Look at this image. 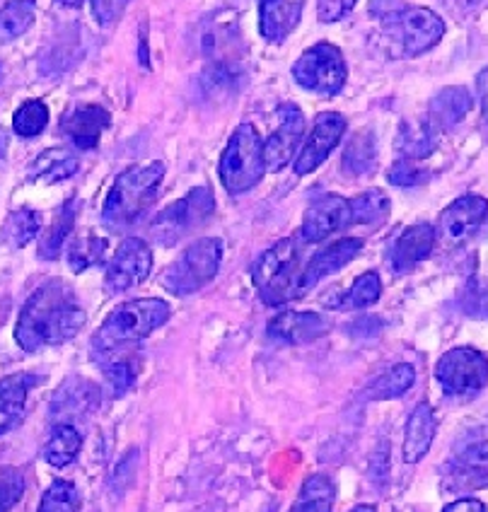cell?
I'll return each mask as SVG.
<instances>
[{
  "mask_svg": "<svg viewBox=\"0 0 488 512\" xmlns=\"http://www.w3.org/2000/svg\"><path fill=\"white\" fill-rule=\"evenodd\" d=\"M87 312L75 290L61 278L39 285L22 307L15 327V341L22 351L34 353L61 346L85 327Z\"/></svg>",
  "mask_w": 488,
  "mask_h": 512,
  "instance_id": "1",
  "label": "cell"
},
{
  "mask_svg": "<svg viewBox=\"0 0 488 512\" xmlns=\"http://www.w3.org/2000/svg\"><path fill=\"white\" fill-rule=\"evenodd\" d=\"M382 295V281L380 276H377L375 271H365L363 276H358L356 281H353L351 290L344 295V298H339L336 302V310H363V307H370L375 305L377 300H380Z\"/></svg>",
  "mask_w": 488,
  "mask_h": 512,
  "instance_id": "37",
  "label": "cell"
},
{
  "mask_svg": "<svg viewBox=\"0 0 488 512\" xmlns=\"http://www.w3.org/2000/svg\"><path fill=\"white\" fill-rule=\"evenodd\" d=\"M5 148H8V136H5V131H3V128H0V160H3Z\"/></svg>",
  "mask_w": 488,
  "mask_h": 512,
  "instance_id": "46",
  "label": "cell"
},
{
  "mask_svg": "<svg viewBox=\"0 0 488 512\" xmlns=\"http://www.w3.org/2000/svg\"><path fill=\"white\" fill-rule=\"evenodd\" d=\"M346 61L344 54L334 44H315L302 54L293 66V78L302 90L315 95L334 97L346 85Z\"/></svg>",
  "mask_w": 488,
  "mask_h": 512,
  "instance_id": "8",
  "label": "cell"
},
{
  "mask_svg": "<svg viewBox=\"0 0 488 512\" xmlns=\"http://www.w3.org/2000/svg\"><path fill=\"white\" fill-rule=\"evenodd\" d=\"M445 491H476L488 486V442L460 452L445 471Z\"/></svg>",
  "mask_w": 488,
  "mask_h": 512,
  "instance_id": "19",
  "label": "cell"
},
{
  "mask_svg": "<svg viewBox=\"0 0 488 512\" xmlns=\"http://www.w3.org/2000/svg\"><path fill=\"white\" fill-rule=\"evenodd\" d=\"M389 37L394 39L406 56H421L431 51L443 39L445 22L428 8H394L382 17Z\"/></svg>",
  "mask_w": 488,
  "mask_h": 512,
  "instance_id": "9",
  "label": "cell"
},
{
  "mask_svg": "<svg viewBox=\"0 0 488 512\" xmlns=\"http://www.w3.org/2000/svg\"><path fill=\"white\" fill-rule=\"evenodd\" d=\"M351 512H377L373 505H358V508H353Z\"/></svg>",
  "mask_w": 488,
  "mask_h": 512,
  "instance_id": "48",
  "label": "cell"
},
{
  "mask_svg": "<svg viewBox=\"0 0 488 512\" xmlns=\"http://www.w3.org/2000/svg\"><path fill=\"white\" fill-rule=\"evenodd\" d=\"M252 281L264 305L278 307L302 298L300 247L293 237L276 242L254 261Z\"/></svg>",
  "mask_w": 488,
  "mask_h": 512,
  "instance_id": "4",
  "label": "cell"
},
{
  "mask_svg": "<svg viewBox=\"0 0 488 512\" xmlns=\"http://www.w3.org/2000/svg\"><path fill=\"white\" fill-rule=\"evenodd\" d=\"M336 488L329 476L315 474L302 484V491L290 512H334Z\"/></svg>",
  "mask_w": 488,
  "mask_h": 512,
  "instance_id": "31",
  "label": "cell"
},
{
  "mask_svg": "<svg viewBox=\"0 0 488 512\" xmlns=\"http://www.w3.org/2000/svg\"><path fill=\"white\" fill-rule=\"evenodd\" d=\"M102 358H104L102 370L104 375H107L109 384H112L116 397L129 392L138 380V372H141V358H138V353H133L129 348V351L107 353V356Z\"/></svg>",
  "mask_w": 488,
  "mask_h": 512,
  "instance_id": "28",
  "label": "cell"
},
{
  "mask_svg": "<svg viewBox=\"0 0 488 512\" xmlns=\"http://www.w3.org/2000/svg\"><path fill=\"white\" fill-rule=\"evenodd\" d=\"M220 182H223L228 194H247L261 182L266 172L264 143H261L259 131L252 124H242L235 128L225 145L223 157H220Z\"/></svg>",
  "mask_w": 488,
  "mask_h": 512,
  "instance_id": "6",
  "label": "cell"
},
{
  "mask_svg": "<svg viewBox=\"0 0 488 512\" xmlns=\"http://www.w3.org/2000/svg\"><path fill=\"white\" fill-rule=\"evenodd\" d=\"M472 104V95L464 87H445L431 102V124L435 126V131H445V128L460 124L464 116L469 114Z\"/></svg>",
  "mask_w": 488,
  "mask_h": 512,
  "instance_id": "25",
  "label": "cell"
},
{
  "mask_svg": "<svg viewBox=\"0 0 488 512\" xmlns=\"http://www.w3.org/2000/svg\"><path fill=\"white\" fill-rule=\"evenodd\" d=\"M360 252H363V240H358V237H344V240L319 249V252L307 261L305 269H302V295H305L307 290L315 288L319 281L331 276V273L341 271L344 266L351 264Z\"/></svg>",
  "mask_w": 488,
  "mask_h": 512,
  "instance_id": "17",
  "label": "cell"
},
{
  "mask_svg": "<svg viewBox=\"0 0 488 512\" xmlns=\"http://www.w3.org/2000/svg\"><path fill=\"white\" fill-rule=\"evenodd\" d=\"M80 510V493L71 481L58 479L46 488L37 512H78Z\"/></svg>",
  "mask_w": 488,
  "mask_h": 512,
  "instance_id": "40",
  "label": "cell"
},
{
  "mask_svg": "<svg viewBox=\"0 0 488 512\" xmlns=\"http://www.w3.org/2000/svg\"><path fill=\"white\" fill-rule=\"evenodd\" d=\"M278 121H281V126L264 143L266 170L269 172H281L293 160L300 148L302 133H305V116L295 104H283L278 109Z\"/></svg>",
  "mask_w": 488,
  "mask_h": 512,
  "instance_id": "15",
  "label": "cell"
},
{
  "mask_svg": "<svg viewBox=\"0 0 488 512\" xmlns=\"http://www.w3.org/2000/svg\"><path fill=\"white\" fill-rule=\"evenodd\" d=\"M34 382L37 377L25 375V372L0 380V435L10 433L22 423L29 389L34 387Z\"/></svg>",
  "mask_w": 488,
  "mask_h": 512,
  "instance_id": "23",
  "label": "cell"
},
{
  "mask_svg": "<svg viewBox=\"0 0 488 512\" xmlns=\"http://www.w3.org/2000/svg\"><path fill=\"white\" fill-rule=\"evenodd\" d=\"M223 254L225 244L218 237L196 240L167 266V271H162L160 285L177 298L199 293L203 285H208L218 276Z\"/></svg>",
  "mask_w": 488,
  "mask_h": 512,
  "instance_id": "5",
  "label": "cell"
},
{
  "mask_svg": "<svg viewBox=\"0 0 488 512\" xmlns=\"http://www.w3.org/2000/svg\"><path fill=\"white\" fill-rule=\"evenodd\" d=\"M78 167V157H75L71 150L51 148L44 150V153L32 162V167H29V179L42 184H56L63 182V179H71L73 174L78 172Z\"/></svg>",
  "mask_w": 488,
  "mask_h": 512,
  "instance_id": "26",
  "label": "cell"
},
{
  "mask_svg": "<svg viewBox=\"0 0 488 512\" xmlns=\"http://www.w3.org/2000/svg\"><path fill=\"white\" fill-rule=\"evenodd\" d=\"M129 3L131 0H90L92 15H95V20L104 27L114 25V22L124 15L126 5Z\"/></svg>",
  "mask_w": 488,
  "mask_h": 512,
  "instance_id": "43",
  "label": "cell"
},
{
  "mask_svg": "<svg viewBox=\"0 0 488 512\" xmlns=\"http://www.w3.org/2000/svg\"><path fill=\"white\" fill-rule=\"evenodd\" d=\"M25 493V476L15 467H0V512H10Z\"/></svg>",
  "mask_w": 488,
  "mask_h": 512,
  "instance_id": "41",
  "label": "cell"
},
{
  "mask_svg": "<svg viewBox=\"0 0 488 512\" xmlns=\"http://www.w3.org/2000/svg\"><path fill=\"white\" fill-rule=\"evenodd\" d=\"M377 162V143L373 133H358L351 138V143L346 145L344 160H341V170L348 177H365L375 170Z\"/></svg>",
  "mask_w": 488,
  "mask_h": 512,
  "instance_id": "30",
  "label": "cell"
},
{
  "mask_svg": "<svg viewBox=\"0 0 488 512\" xmlns=\"http://www.w3.org/2000/svg\"><path fill=\"white\" fill-rule=\"evenodd\" d=\"M109 242L107 237L95 235V232H87V235H78L75 240L68 244V266H71L73 273H83L92 266L102 264L104 254H107Z\"/></svg>",
  "mask_w": 488,
  "mask_h": 512,
  "instance_id": "34",
  "label": "cell"
},
{
  "mask_svg": "<svg viewBox=\"0 0 488 512\" xmlns=\"http://www.w3.org/2000/svg\"><path fill=\"white\" fill-rule=\"evenodd\" d=\"M216 211V199L208 186H196L184 199L174 201L165 211H160L150 223V237L162 247H172L182 237L199 230Z\"/></svg>",
  "mask_w": 488,
  "mask_h": 512,
  "instance_id": "7",
  "label": "cell"
},
{
  "mask_svg": "<svg viewBox=\"0 0 488 512\" xmlns=\"http://www.w3.org/2000/svg\"><path fill=\"white\" fill-rule=\"evenodd\" d=\"M150 271H153V252H150L148 242L129 237L119 244L109 261L104 288L109 295H121L126 290L138 288L150 276Z\"/></svg>",
  "mask_w": 488,
  "mask_h": 512,
  "instance_id": "11",
  "label": "cell"
},
{
  "mask_svg": "<svg viewBox=\"0 0 488 512\" xmlns=\"http://www.w3.org/2000/svg\"><path fill=\"white\" fill-rule=\"evenodd\" d=\"M305 0H259V29L266 42H283L298 27Z\"/></svg>",
  "mask_w": 488,
  "mask_h": 512,
  "instance_id": "21",
  "label": "cell"
},
{
  "mask_svg": "<svg viewBox=\"0 0 488 512\" xmlns=\"http://www.w3.org/2000/svg\"><path fill=\"white\" fill-rule=\"evenodd\" d=\"M109 124L112 116L100 104H80L61 119V133L78 150H95Z\"/></svg>",
  "mask_w": 488,
  "mask_h": 512,
  "instance_id": "16",
  "label": "cell"
},
{
  "mask_svg": "<svg viewBox=\"0 0 488 512\" xmlns=\"http://www.w3.org/2000/svg\"><path fill=\"white\" fill-rule=\"evenodd\" d=\"M58 3L68 5V8H78V5H83V0H58Z\"/></svg>",
  "mask_w": 488,
  "mask_h": 512,
  "instance_id": "47",
  "label": "cell"
},
{
  "mask_svg": "<svg viewBox=\"0 0 488 512\" xmlns=\"http://www.w3.org/2000/svg\"><path fill=\"white\" fill-rule=\"evenodd\" d=\"M428 177H431V174L423 170V167H418L414 160H404V157L399 162H394L392 170L387 172L389 184H394V186L426 184Z\"/></svg>",
  "mask_w": 488,
  "mask_h": 512,
  "instance_id": "42",
  "label": "cell"
},
{
  "mask_svg": "<svg viewBox=\"0 0 488 512\" xmlns=\"http://www.w3.org/2000/svg\"><path fill=\"white\" fill-rule=\"evenodd\" d=\"M37 17V3L34 0H10L0 8V44H8L22 37Z\"/></svg>",
  "mask_w": 488,
  "mask_h": 512,
  "instance_id": "32",
  "label": "cell"
},
{
  "mask_svg": "<svg viewBox=\"0 0 488 512\" xmlns=\"http://www.w3.org/2000/svg\"><path fill=\"white\" fill-rule=\"evenodd\" d=\"M353 225H380L389 215V199L385 191L370 189L351 199Z\"/></svg>",
  "mask_w": 488,
  "mask_h": 512,
  "instance_id": "38",
  "label": "cell"
},
{
  "mask_svg": "<svg viewBox=\"0 0 488 512\" xmlns=\"http://www.w3.org/2000/svg\"><path fill=\"white\" fill-rule=\"evenodd\" d=\"M346 133V119L336 112H324L315 119V126L307 133V141L302 143L298 157H295V174H310L319 165L327 162V157L334 153L341 138Z\"/></svg>",
  "mask_w": 488,
  "mask_h": 512,
  "instance_id": "13",
  "label": "cell"
},
{
  "mask_svg": "<svg viewBox=\"0 0 488 512\" xmlns=\"http://www.w3.org/2000/svg\"><path fill=\"white\" fill-rule=\"evenodd\" d=\"M80 450H83V435L78 433V428H75L73 423H58V426L51 430L49 442H46L44 447V459L51 467L63 469L75 462Z\"/></svg>",
  "mask_w": 488,
  "mask_h": 512,
  "instance_id": "27",
  "label": "cell"
},
{
  "mask_svg": "<svg viewBox=\"0 0 488 512\" xmlns=\"http://www.w3.org/2000/svg\"><path fill=\"white\" fill-rule=\"evenodd\" d=\"M42 230V215L32 208H17L5 218L3 242L13 249H22Z\"/></svg>",
  "mask_w": 488,
  "mask_h": 512,
  "instance_id": "36",
  "label": "cell"
},
{
  "mask_svg": "<svg viewBox=\"0 0 488 512\" xmlns=\"http://www.w3.org/2000/svg\"><path fill=\"white\" fill-rule=\"evenodd\" d=\"M49 124V107L42 100H29L13 116V131L22 138H34Z\"/></svg>",
  "mask_w": 488,
  "mask_h": 512,
  "instance_id": "39",
  "label": "cell"
},
{
  "mask_svg": "<svg viewBox=\"0 0 488 512\" xmlns=\"http://www.w3.org/2000/svg\"><path fill=\"white\" fill-rule=\"evenodd\" d=\"M443 512H486V505L476 498H460L447 505Z\"/></svg>",
  "mask_w": 488,
  "mask_h": 512,
  "instance_id": "45",
  "label": "cell"
},
{
  "mask_svg": "<svg viewBox=\"0 0 488 512\" xmlns=\"http://www.w3.org/2000/svg\"><path fill=\"white\" fill-rule=\"evenodd\" d=\"M435 380L450 397H474L488 384V358L469 346L452 348L435 365Z\"/></svg>",
  "mask_w": 488,
  "mask_h": 512,
  "instance_id": "10",
  "label": "cell"
},
{
  "mask_svg": "<svg viewBox=\"0 0 488 512\" xmlns=\"http://www.w3.org/2000/svg\"><path fill=\"white\" fill-rule=\"evenodd\" d=\"M170 314V302L158 298L124 302L114 312H109L102 327L92 336L95 353L97 356H107V353L129 351L136 343L148 339L155 329H160L170 319Z\"/></svg>",
  "mask_w": 488,
  "mask_h": 512,
  "instance_id": "3",
  "label": "cell"
},
{
  "mask_svg": "<svg viewBox=\"0 0 488 512\" xmlns=\"http://www.w3.org/2000/svg\"><path fill=\"white\" fill-rule=\"evenodd\" d=\"M397 150L404 160H423L435 150V126L428 121H409L397 138Z\"/></svg>",
  "mask_w": 488,
  "mask_h": 512,
  "instance_id": "29",
  "label": "cell"
},
{
  "mask_svg": "<svg viewBox=\"0 0 488 512\" xmlns=\"http://www.w3.org/2000/svg\"><path fill=\"white\" fill-rule=\"evenodd\" d=\"M75 223V201H66L61 208H58L54 215V223L49 225V230L44 232L42 242H39V256L42 259L54 261L58 254H61L63 244H66L68 235H71Z\"/></svg>",
  "mask_w": 488,
  "mask_h": 512,
  "instance_id": "35",
  "label": "cell"
},
{
  "mask_svg": "<svg viewBox=\"0 0 488 512\" xmlns=\"http://www.w3.org/2000/svg\"><path fill=\"white\" fill-rule=\"evenodd\" d=\"M416 382V370L409 363H399L394 368H389L385 375H380L377 380L365 389V397L373 401H385V399H397L402 394L409 392Z\"/></svg>",
  "mask_w": 488,
  "mask_h": 512,
  "instance_id": "33",
  "label": "cell"
},
{
  "mask_svg": "<svg viewBox=\"0 0 488 512\" xmlns=\"http://www.w3.org/2000/svg\"><path fill=\"white\" fill-rule=\"evenodd\" d=\"M165 162L155 160L148 165L129 167L114 179L107 199H104L102 220L109 230L121 232L136 225L148 211L150 203L158 196V189L165 179Z\"/></svg>",
  "mask_w": 488,
  "mask_h": 512,
  "instance_id": "2",
  "label": "cell"
},
{
  "mask_svg": "<svg viewBox=\"0 0 488 512\" xmlns=\"http://www.w3.org/2000/svg\"><path fill=\"white\" fill-rule=\"evenodd\" d=\"M353 225V213H351V201L341 199V196L327 194L322 199L312 201V206L307 208L305 218H302L300 237L307 244L324 242L334 232Z\"/></svg>",
  "mask_w": 488,
  "mask_h": 512,
  "instance_id": "14",
  "label": "cell"
},
{
  "mask_svg": "<svg viewBox=\"0 0 488 512\" xmlns=\"http://www.w3.org/2000/svg\"><path fill=\"white\" fill-rule=\"evenodd\" d=\"M358 0H319L317 3V15L322 22H339L341 17H346L353 10Z\"/></svg>",
  "mask_w": 488,
  "mask_h": 512,
  "instance_id": "44",
  "label": "cell"
},
{
  "mask_svg": "<svg viewBox=\"0 0 488 512\" xmlns=\"http://www.w3.org/2000/svg\"><path fill=\"white\" fill-rule=\"evenodd\" d=\"M435 430H438V421H435L433 406L418 404L416 409L411 411L409 421H406L404 447H402L404 462L416 464L428 455V450H431L435 440Z\"/></svg>",
  "mask_w": 488,
  "mask_h": 512,
  "instance_id": "22",
  "label": "cell"
},
{
  "mask_svg": "<svg viewBox=\"0 0 488 512\" xmlns=\"http://www.w3.org/2000/svg\"><path fill=\"white\" fill-rule=\"evenodd\" d=\"M331 324L327 317L317 312H281L269 322V336L273 341L290 343V346H300V343H312L329 334Z\"/></svg>",
  "mask_w": 488,
  "mask_h": 512,
  "instance_id": "18",
  "label": "cell"
},
{
  "mask_svg": "<svg viewBox=\"0 0 488 512\" xmlns=\"http://www.w3.org/2000/svg\"><path fill=\"white\" fill-rule=\"evenodd\" d=\"M488 218V201L484 196L467 194L445 208L438 220V237L445 247H460L476 235Z\"/></svg>",
  "mask_w": 488,
  "mask_h": 512,
  "instance_id": "12",
  "label": "cell"
},
{
  "mask_svg": "<svg viewBox=\"0 0 488 512\" xmlns=\"http://www.w3.org/2000/svg\"><path fill=\"white\" fill-rule=\"evenodd\" d=\"M102 392L95 382L80 380V377H71L63 382V387L56 392L54 411L68 413V416H85L100 404Z\"/></svg>",
  "mask_w": 488,
  "mask_h": 512,
  "instance_id": "24",
  "label": "cell"
},
{
  "mask_svg": "<svg viewBox=\"0 0 488 512\" xmlns=\"http://www.w3.org/2000/svg\"><path fill=\"white\" fill-rule=\"evenodd\" d=\"M435 242H438V230L431 223H418L406 228L399 235L392 252V271L409 273L414 271L421 261H426L433 254Z\"/></svg>",
  "mask_w": 488,
  "mask_h": 512,
  "instance_id": "20",
  "label": "cell"
}]
</instances>
